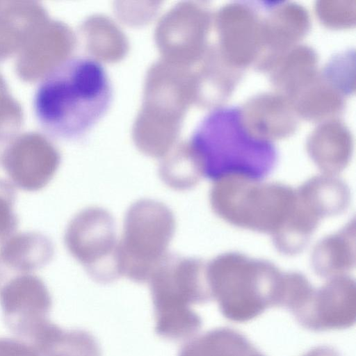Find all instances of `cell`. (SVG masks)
<instances>
[{"instance_id": "6da1fadb", "label": "cell", "mask_w": 356, "mask_h": 356, "mask_svg": "<svg viewBox=\"0 0 356 356\" xmlns=\"http://www.w3.org/2000/svg\"><path fill=\"white\" fill-rule=\"evenodd\" d=\"M112 99V83L104 66L79 56L63 60L42 77L33 105L40 126L49 136L72 140L95 127Z\"/></svg>"}, {"instance_id": "7a4b0ae2", "label": "cell", "mask_w": 356, "mask_h": 356, "mask_svg": "<svg viewBox=\"0 0 356 356\" xmlns=\"http://www.w3.org/2000/svg\"><path fill=\"white\" fill-rule=\"evenodd\" d=\"M185 149L201 177L216 181L229 177L258 181L270 173L277 158L273 144L251 135L234 106L205 115Z\"/></svg>"}, {"instance_id": "3957f363", "label": "cell", "mask_w": 356, "mask_h": 356, "mask_svg": "<svg viewBox=\"0 0 356 356\" xmlns=\"http://www.w3.org/2000/svg\"><path fill=\"white\" fill-rule=\"evenodd\" d=\"M148 282L156 333L173 341L194 336L200 330L202 321L192 306L212 300L207 265L198 259L168 254Z\"/></svg>"}, {"instance_id": "277c9868", "label": "cell", "mask_w": 356, "mask_h": 356, "mask_svg": "<svg viewBox=\"0 0 356 356\" xmlns=\"http://www.w3.org/2000/svg\"><path fill=\"white\" fill-rule=\"evenodd\" d=\"M207 276L211 299L227 320L248 322L280 307L284 275L268 263L224 254L207 265Z\"/></svg>"}, {"instance_id": "5b68a950", "label": "cell", "mask_w": 356, "mask_h": 356, "mask_svg": "<svg viewBox=\"0 0 356 356\" xmlns=\"http://www.w3.org/2000/svg\"><path fill=\"white\" fill-rule=\"evenodd\" d=\"M175 227L173 213L163 202L141 199L133 203L125 214L118 243L121 276L137 283L148 282L168 254Z\"/></svg>"}, {"instance_id": "8992f818", "label": "cell", "mask_w": 356, "mask_h": 356, "mask_svg": "<svg viewBox=\"0 0 356 356\" xmlns=\"http://www.w3.org/2000/svg\"><path fill=\"white\" fill-rule=\"evenodd\" d=\"M255 181L236 177L216 181L210 195L211 207L234 225L277 232L290 214L296 193L283 186Z\"/></svg>"}, {"instance_id": "52a82bcc", "label": "cell", "mask_w": 356, "mask_h": 356, "mask_svg": "<svg viewBox=\"0 0 356 356\" xmlns=\"http://www.w3.org/2000/svg\"><path fill=\"white\" fill-rule=\"evenodd\" d=\"M64 238L68 252L95 282L107 284L121 277L115 222L107 210L91 207L80 211Z\"/></svg>"}, {"instance_id": "ba28073f", "label": "cell", "mask_w": 356, "mask_h": 356, "mask_svg": "<svg viewBox=\"0 0 356 356\" xmlns=\"http://www.w3.org/2000/svg\"><path fill=\"white\" fill-rule=\"evenodd\" d=\"M0 306L3 321L17 338L31 341L48 321L52 298L42 279L21 273L0 287Z\"/></svg>"}, {"instance_id": "9c48e42d", "label": "cell", "mask_w": 356, "mask_h": 356, "mask_svg": "<svg viewBox=\"0 0 356 356\" xmlns=\"http://www.w3.org/2000/svg\"><path fill=\"white\" fill-rule=\"evenodd\" d=\"M302 327L314 332L339 330L355 324L356 293L354 281L337 277L314 289L292 314Z\"/></svg>"}, {"instance_id": "30bf717a", "label": "cell", "mask_w": 356, "mask_h": 356, "mask_svg": "<svg viewBox=\"0 0 356 356\" xmlns=\"http://www.w3.org/2000/svg\"><path fill=\"white\" fill-rule=\"evenodd\" d=\"M59 165L56 154L45 147H23L14 149L3 161L12 184L26 191H37L54 177Z\"/></svg>"}, {"instance_id": "8fae6325", "label": "cell", "mask_w": 356, "mask_h": 356, "mask_svg": "<svg viewBox=\"0 0 356 356\" xmlns=\"http://www.w3.org/2000/svg\"><path fill=\"white\" fill-rule=\"evenodd\" d=\"M40 356H102L92 334L80 329H65L50 320L31 339Z\"/></svg>"}, {"instance_id": "7c38bea8", "label": "cell", "mask_w": 356, "mask_h": 356, "mask_svg": "<svg viewBox=\"0 0 356 356\" xmlns=\"http://www.w3.org/2000/svg\"><path fill=\"white\" fill-rule=\"evenodd\" d=\"M49 238L35 232L13 234L1 243L0 263L21 273H30L47 264L54 255Z\"/></svg>"}, {"instance_id": "4fadbf2b", "label": "cell", "mask_w": 356, "mask_h": 356, "mask_svg": "<svg viewBox=\"0 0 356 356\" xmlns=\"http://www.w3.org/2000/svg\"><path fill=\"white\" fill-rule=\"evenodd\" d=\"M178 356H266L243 334L229 327L210 330L189 340Z\"/></svg>"}, {"instance_id": "5bb4252c", "label": "cell", "mask_w": 356, "mask_h": 356, "mask_svg": "<svg viewBox=\"0 0 356 356\" xmlns=\"http://www.w3.org/2000/svg\"><path fill=\"white\" fill-rule=\"evenodd\" d=\"M159 175L168 187L181 191L195 186L201 178L184 148L163 161Z\"/></svg>"}, {"instance_id": "9a60e30c", "label": "cell", "mask_w": 356, "mask_h": 356, "mask_svg": "<svg viewBox=\"0 0 356 356\" xmlns=\"http://www.w3.org/2000/svg\"><path fill=\"white\" fill-rule=\"evenodd\" d=\"M13 187L0 181V242L12 236L17 226V218L13 210Z\"/></svg>"}, {"instance_id": "2e32d148", "label": "cell", "mask_w": 356, "mask_h": 356, "mask_svg": "<svg viewBox=\"0 0 356 356\" xmlns=\"http://www.w3.org/2000/svg\"><path fill=\"white\" fill-rule=\"evenodd\" d=\"M0 356H40L30 342L10 337L0 338Z\"/></svg>"}, {"instance_id": "e0dca14e", "label": "cell", "mask_w": 356, "mask_h": 356, "mask_svg": "<svg viewBox=\"0 0 356 356\" xmlns=\"http://www.w3.org/2000/svg\"><path fill=\"white\" fill-rule=\"evenodd\" d=\"M302 356H341L340 353L332 346H316Z\"/></svg>"}]
</instances>
